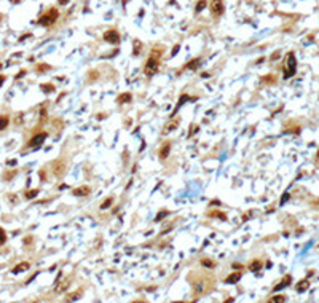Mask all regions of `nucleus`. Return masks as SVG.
<instances>
[{"label": "nucleus", "mask_w": 319, "mask_h": 303, "mask_svg": "<svg viewBox=\"0 0 319 303\" xmlns=\"http://www.w3.org/2000/svg\"><path fill=\"white\" fill-rule=\"evenodd\" d=\"M69 286H70V278H66L61 284H58V286H56V292H64Z\"/></svg>", "instance_id": "13"}, {"label": "nucleus", "mask_w": 319, "mask_h": 303, "mask_svg": "<svg viewBox=\"0 0 319 303\" xmlns=\"http://www.w3.org/2000/svg\"><path fill=\"white\" fill-rule=\"evenodd\" d=\"M24 75H26V70H21V72L16 75V78H21V77H24Z\"/></svg>", "instance_id": "29"}, {"label": "nucleus", "mask_w": 319, "mask_h": 303, "mask_svg": "<svg viewBox=\"0 0 319 303\" xmlns=\"http://www.w3.org/2000/svg\"><path fill=\"white\" fill-rule=\"evenodd\" d=\"M177 124H179V121H177V120H175V121H171L169 124H166V126H164V131H163V133H169V131H172V128H175Z\"/></svg>", "instance_id": "17"}, {"label": "nucleus", "mask_w": 319, "mask_h": 303, "mask_svg": "<svg viewBox=\"0 0 319 303\" xmlns=\"http://www.w3.org/2000/svg\"><path fill=\"white\" fill-rule=\"evenodd\" d=\"M201 265H204V267L212 268V267H214V262H211V260H207V259H203V260H201Z\"/></svg>", "instance_id": "23"}, {"label": "nucleus", "mask_w": 319, "mask_h": 303, "mask_svg": "<svg viewBox=\"0 0 319 303\" xmlns=\"http://www.w3.org/2000/svg\"><path fill=\"white\" fill-rule=\"evenodd\" d=\"M112 203H113V198L110 196V198H107L102 204H101V209H107V207H110V206H112Z\"/></svg>", "instance_id": "20"}, {"label": "nucleus", "mask_w": 319, "mask_h": 303, "mask_svg": "<svg viewBox=\"0 0 319 303\" xmlns=\"http://www.w3.org/2000/svg\"><path fill=\"white\" fill-rule=\"evenodd\" d=\"M198 131V126L196 124H192V131H190V134H188V136H193V134H195Z\"/></svg>", "instance_id": "26"}, {"label": "nucleus", "mask_w": 319, "mask_h": 303, "mask_svg": "<svg viewBox=\"0 0 319 303\" xmlns=\"http://www.w3.org/2000/svg\"><path fill=\"white\" fill-rule=\"evenodd\" d=\"M211 11H212V15H214V16H220L222 13L225 11L224 2H222V0H212V3H211Z\"/></svg>", "instance_id": "4"}, {"label": "nucleus", "mask_w": 319, "mask_h": 303, "mask_svg": "<svg viewBox=\"0 0 319 303\" xmlns=\"http://www.w3.org/2000/svg\"><path fill=\"white\" fill-rule=\"evenodd\" d=\"M239 279H241V273H238V271H235V273H232L230 276H226L225 278V282L226 284H236Z\"/></svg>", "instance_id": "9"}, {"label": "nucleus", "mask_w": 319, "mask_h": 303, "mask_svg": "<svg viewBox=\"0 0 319 303\" xmlns=\"http://www.w3.org/2000/svg\"><path fill=\"white\" fill-rule=\"evenodd\" d=\"M40 88H41V90H43L45 93H51V91H54V86L50 85V83H48V85H41Z\"/></svg>", "instance_id": "22"}, {"label": "nucleus", "mask_w": 319, "mask_h": 303, "mask_svg": "<svg viewBox=\"0 0 319 303\" xmlns=\"http://www.w3.org/2000/svg\"><path fill=\"white\" fill-rule=\"evenodd\" d=\"M29 268H30V263L29 262H21V263H18L16 267H13L11 273L18 274V273H22V271H26V270H29Z\"/></svg>", "instance_id": "8"}, {"label": "nucleus", "mask_w": 319, "mask_h": 303, "mask_svg": "<svg viewBox=\"0 0 319 303\" xmlns=\"http://www.w3.org/2000/svg\"><path fill=\"white\" fill-rule=\"evenodd\" d=\"M200 64H201V59H200V58H195V59H192L190 62H187L185 67L188 69V70H195V69H198V66H200Z\"/></svg>", "instance_id": "12"}, {"label": "nucleus", "mask_w": 319, "mask_h": 303, "mask_svg": "<svg viewBox=\"0 0 319 303\" xmlns=\"http://www.w3.org/2000/svg\"><path fill=\"white\" fill-rule=\"evenodd\" d=\"M204 7H206V2H204V0H200V2H198V5H196V11H201Z\"/></svg>", "instance_id": "24"}, {"label": "nucleus", "mask_w": 319, "mask_h": 303, "mask_svg": "<svg viewBox=\"0 0 319 303\" xmlns=\"http://www.w3.org/2000/svg\"><path fill=\"white\" fill-rule=\"evenodd\" d=\"M211 216L212 217H219L220 220H226V216L224 212H219V211H214V212H211Z\"/></svg>", "instance_id": "21"}, {"label": "nucleus", "mask_w": 319, "mask_h": 303, "mask_svg": "<svg viewBox=\"0 0 319 303\" xmlns=\"http://www.w3.org/2000/svg\"><path fill=\"white\" fill-rule=\"evenodd\" d=\"M289 281H290V278H286V279H284V281H283V282H281V284H279V286H276V289H281V287H284V286H286V284H287Z\"/></svg>", "instance_id": "25"}, {"label": "nucleus", "mask_w": 319, "mask_h": 303, "mask_svg": "<svg viewBox=\"0 0 319 303\" xmlns=\"http://www.w3.org/2000/svg\"><path fill=\"white\" fill-rule=\"evenodd\" d=\"M169 153H171V142H164L163 147H161L160 152H158L160 160H166V158L169 156Z\"/></svg>", "instance_id": "7"}, {"label": "nucleus", "mask_w": 319, "mask_h": 303, "mask_svg": "<svg viewBox=\"0 0 319 303\" xmlns=\"http://www.w3.org/2000/svg\"><path fill=\"white\" fill-rule=\"evenodd\" d=\"M270 302H284V298L283 297H275V298H271Z\"/></svg>", "instance_id": "27"}, {"label": "nucleus", "mask_w": 319, "mask_h": 303, "mask_svg": "<svg viewBox=\"0 0 319 303\" xmlns=\"http://www.w3.org/2000/svg\"><path fill=\"white\" fill-rule=\"evenodd\" d=\"M5 80H7V77H5V75H0V86H2L3 83H5Z\"/></svg>", "instance_id": "28"}, {"label": "nucleus", "mask_w": 319, "mask_h": 303, "mask_svg": "<svg viewBox=\"0 0 319 303\" xmlns=\"http://www.w3.org/2000/svg\"><path fill=\"white\" fill-rule=\"evenodd\" d=\"M295 72V58L294 54H289L287 58V67H286V78H289L290 75H294Z\"/></svg>", "instance_id": "6"}, {"label": "nucleus", "mask_w": 319, "mask_h": 303, "mask_svg": "<svg viewBox=\"0 0 319 303\" xmlns=\"http://www.w3.org/2000/svg\"><path fill=\"white\" fill-rule=\"evenodd\" d=\"M91 190H90V187H85V185H83V187H78V188H75L73 190V195H75V196H86L88 193H90Z\"/></svg>", "instance_id": "10"}, {"label": "nucleus", "mask_w": 319, "mask_h": 303, "mask_svg": "<svg viewBox=\"0 0 319 303\" xmlns=\"http://www.w3.org/2000/svg\"><path fill=\"white\" fill-rule=\"evenodd\" d=\"M131 99H132V96L129 94V93H124V94L118 96L117 102H118V104H126V102H131Z\"/></svg>", "instance_id": "14"}, {"label": "nucleus", "mask_w": 319, "mask_h": 303, "mask_svg": "<svg viewBox=\"0 0 319 303\" xmlns=\"http://www.w3.org/2000/svg\"><path fill=\"white\" fill-rule=\"evenodd\" d=\"M7 242V233H5V230H3L2 227H0V246H3Z\"/></svg>", "instance_id": "18"}, {"label": "nucleus", "mask_w": 319, "mask_h": 303, "mask_svg": "<svg viewBox=\"0 0 319 303\" xmlns=\"http://www.w3.org/2000/svg\"><path fill=\"white\" fill-rule=\"evenodd\" d=\"M45 139H47V133H38V134H35V136L29 141V147L38 148L41 144L45 142Z\"/></svg>", "instance_id": "5"}, {"label": "nucleus", "mask_w": 319, "mask_h": 303, "mask_svg": "<svg viewBox=\"0 0 319 303\" xmlns=\"http://www.w3.org/2000/svg\"><path fill=\"white\" fill-rule=\"evenodd\" d=\"M104 40L107 41V43H112V45H117L120 41V34L115 29H110L104 34Z\"/></svg>", "instance_id": "3"}, {"label": "nucleus", "mask_w": 319, "mask_h": 303, "mask_svg": "<svg viewBox=\"0 0 319 303\" xmlns=\"http://www.w3.org/2000/svg\"><path fill=\"white\" fill-rule=\"evenodd\" d=\"M37 193H38V190H37V188H34V190H27L24 196H26L27 199H32V198H35V196H37Z\"/></svg>", "instance_id": "16"}, {"label": "nucleus", "mask_w": 319, "mask_h": 303, "mask_svg": "<svg viewBox=\"0 0 319 303\" xmlns=\"http://www.w3.org/2000/svg\"><path fill=\"white\" fill-rule=\"evenodd\" d=\"M260 267H262V263L258 262V260H254V262L249 265V268H251L252 271H257V270H260Z\"/></svg>", "instance_id": "19"}, {"label": "nucleus", "mask_w": 319, "mask_h": 303, "mask_svg": "<svg viewBox=\"0 0 319 303\" xmlns=\"http://www.w3.org/2000/svg\"><path fill=\"white\" fill-rule=\"evenodd\" d=\"M50 69H51V66H48V64H38V66L35 67V70L38 73H43V72H48Z\"/></svg>", "instance_id": "15"}, {"label": "nucleus", "mask_w": 319, "mask_h": 303, "mask_svg": "<svg viewBox=\"0 0 319 303\" xmlns=\"http://www.w3.org/2000/svg\"><path fill=\"white\" fill-rule=\"evenodd\" d=\"M160 70V61H158V58L153 54V56H150L149 59H147V62H145V69H144V72H145V75H149V77H153L156 72Z\"/></svg>", "instance_id": "1"}, {"label": "nucleus", "mask_w": 319, "mask_h": 303, "mask_svg": "<svg viewBox=\"0 0 319 303\" xmlns=\"http://www.w3.org/2000/svg\"><path fill=\"white\" fill-rule=\"evenodd\" d=\"M2 67H3V66H2V62H0V69H2Z\"/></svg>", "instance_id": "31"}, {"label": "nucleus", "mask_w": 319, "mask_h": 303, "mask_svg": "<svg viewBox=\"0 0 319 303\" xmlns=\"http://www.w3.org/2000/svg\"><path fill=\"white\" fill-rule=\"evenodd\" d=\"M58 16H59L58 10H56V8H51V10H48V13H45V15L40 18L38 22H40L41 26H51L53 22L58 19Z\"/></svg>", "instance_id": "2"}, {"label": "nucleus", "mask_w": 319, "mask_h": 303, "mask_svg": "<svg viewBox=\"0 0 319 303\" xmlns=\"http://www.w3.org/2000/svg\"><path fill=\"white\" fill-rule=\"evenodd\" d=\"M59 3H61V5H66V3H67V0H59Z\"/></svg>", "instance_id": "30"}, {"label": "nucleus", "mask_w": 319, "mask_h": 303, "mask_svg": "<svg viewBox=\"0 0 319 303\" xmlns=\"http://www.w3.org/2000/svg\"><path fill=\"white\" fill-rule=\"evenodd\" d=\"M8 124H10V116L8 115H0V131L7 129Z\"/></svg>", "instance_id": "11"}]
</instances>
